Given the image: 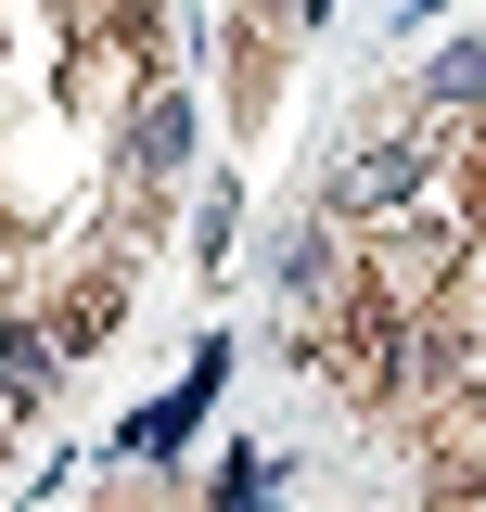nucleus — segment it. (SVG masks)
Returning a JSON list of instances; mask_svg holds the SVG:
<instances>
[{
  "mask_svg": "<svg viewBox=\"0 0 486 512\" xmlns=\"http://www.w3.org/2000/svg\"><path fill=\"white\" fill-rule=\"evenodd\" d=\"M410 180H423V141H384V154H371V167L333 192V205H384V192H410Z\"/></svg>",
  "mask_w": 486,
  "mask_h": 512,
  "instance_id": "1",
  "label": "nucleus"
},
{
  "mask_svg": "<svg viewBox=\"0 0 486 512\" xmlns=\"http://www.w3.org/2000/svg\"><path fill=\"white\" fill-rule=\"evenodd\" d=\"M64 359H52V333H0V397H39Z\"/></svg>",
  "mask_w": 486,
  "mask_h": 512,
  "instance_id": "2",
  "label": "nucleus"
},
{
  "mask_svg": "<svg viewBox=\"0 0 486 512\" xmlns=\"http://www.w3.org/2000/svg\"><path fill=\"white\" fill-rule=\"evenodd\" d=\"M423 90H435V103H474V90H486V39H448V52L423 64Z\"/></svg>",
  "mask_w": 486,
  "mask_h": 512,
  "instance_id": "3",
  "label": "nucleus"
},
{
  "mask_svg": "<svg viewBox=\"0 0 486 512\" xmlns=\"http://www.w3.org/2000/svg\"><path fill=\"white\" fill-rule=\"evenodd\" d=\"M180 141H192V103H154L141 116V167H180Z\"/></svg>",
  "mask_w": 486,
  "mask_h": 512,
  "instance_id": "4",
  "label": "nucleus"
},
{
  "mask_svg": "<svg viewBox=\"0 0 486 512\" xmlns=\"http://www.w3.org/2000/svg\"><path fill=\"white\" fill-rule=\"evenodd\" d=\"M269 487H282V474H269L256 448H231V474H218V500H231V512H256V500H269Z\"/></svg>",
  "mask_w": 486,
  "mask_h": 512,
  "instance_id": "5",
  "label": "nucleus"
}]
</instances>
